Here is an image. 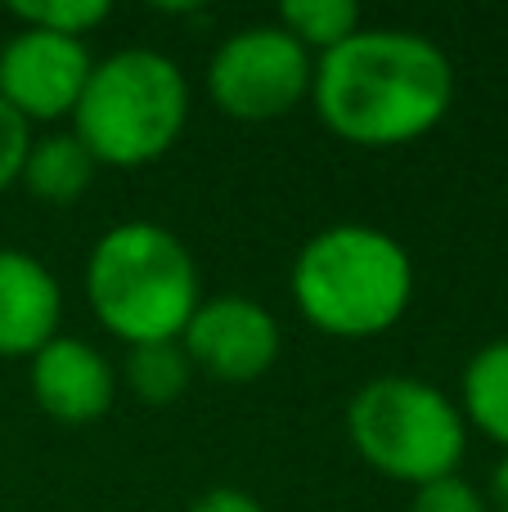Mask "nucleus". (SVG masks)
Instances as JSON below:
<instances>
[{
	"mask_svg": "<svg viewBox=\"0 0 508 512\" xmlns=\"http://www.w3.org/2000/svg\"><path fill=\"white\" fill-rule=\"evenodd\" d=\"M450 104L455 63L423 32L360 27L351 41L315 59V117L356 149H405L437 131Z\"/></svg>",
	"mask_w": 508,
	"mask_h": 512,
	"instance_id": "f257e3e1",
	"label": "nucleus"
},
{
	"mask_svg": "<svg viewBox=\"0 0 508 512\" xmlns=\"http://www.w3.org/2000/svg\"><path fill=\"white\" fill-rule=\"evenodd\" d=\"M293 306L315 333L369 342L392 333L414 301V261L378 225L342 221L311 234L288 270Z\"/></svg>",
	"mask_w": 508,
	"mask_h": 512,
	"instance_id": "f03ea898",
	"label": "nucleus"
},
{
	"mask_svg": "<svg viewBox=\"0 0 508 512\" xmlns=\"http://www.w3.org/2000/svg\"><path fill=\"white\" fill-rule=\"evenodd\" d=\"M203 301L198 261L180 234L158 221H122L86 256V306L113 342H180Z\"/></svg>",
	"mask_w": 508,
	"mask_h": 512,
	"instance_id": "7ed1b4c3",
	"label": "nucleus"
},
{
	"mask_svg": "<svg viewBox=\"0 0 508 512\" xmlns=\"http://www.w3.org/2000/svg\"><path fill=\"white\" fill-rule=\"evenodd\" d=\"M189 126V81L180 63L149 45L95 59L72 108V135L99 167L135 171L167 158Z\"/></svg>",
	"mask_w": 508,
	"mask_h": 512,
	"instance_id": "20e7f679",
	"label": "nucleus"
},
{
	"mask_svg": "<svg viewBox=\"0 0 508 512\" xmlns=\"http://www.w3.org/2000/svg\"><path fill=\"white\" fill-rule=\"evenodd\" d=\"M351 450L396 486H428L455 477L468 454V423L455 396L410 373H383L347 400Z\"/></svg>",
	"mask_w": 508,
	"mask_h": 512,
	"instance_id": "39448f33",
	"label": "nucleus"
},
{
	"mask_svg": "<svg viewBox=\"0 0 508 512\" xmlns=\"http://www.w3.org/2000/svg\"><path fill=\"white\" fill-rule=\"evenodd\" d=\"M315 54H306L279 23H252L212 50L203 72L207 99L230 122H279L311 104Z\"/></svg>",
	"mask_w": 508,
	"mask_h": 512,
	"instance_id": "423d86ee",
	"label": "nucleus"
},
{
	"mask_svg": "<svg viewBox=\"0 0 508 512\" xmlns=\"http://www.w3.org/2000/svg\"><path fill=\"white\" fill-rule=\"evenodd\" d=\"M180 351L194 364V373L243 387V382H257L275 369L279 351H284V333H279V319L257 297L221 292V297L198 301V310L180 333Z\"/></svg>",
	"mask_w": 508,
	"mask_h": 512,
	"instance_id": "0eeeda50",
	"label": "nucleus"
},
{
	"mask_svg": "<svg viewBox=\"0 0 508 512\" xmlns=\"http://www.w3.org/2000/svg\"><path fill=\"white\" fill-rule=\"evenodd\" d=\"M90 68H95V59H90L86 41L18 27L0 45V99L27 126L63 122V117H72L81 90H86Z\"/></svg>",
	"mask_w": 508,
	"mask_h": 512,
	"instance_id": "6e6552de",
	"label": "nucleus"
},
{
	"mask_svg": "<svg viewBox=\"0 0 508 512\" xmlns=\"http://www.w3.org/2000/svg\"><path fill=\"white\" fill-rule=\"evenodd\" d=\"M27 391L45 418L63 427H90L113 409L117 373L95 342L59 333L27 360Z\"/></svg>",
	"mask_w": 508,
	"mask_h": 512,
	"instance_id": "1a4fd4ad",
	"label": "nucleus"
},
{
	"mask_svg": "<svg viewBox=\"0 0 508 512\" xmlns=\"http://www.w3.org/2000/svg\"><path fill=\"white\" fill-rule=\"evenodd\" d=\"M63 288L41 256L0 248V360H32L59 337Z\"/></svg>",
	"mask_w": 508,
	"mask_h": 512,
	"instance_id": "9d476101",
	"label": "nucleus"
},
{
	"mask_svg": "<svg viewBox=\"0 0 508 512\" xmlns=\"http://www.w3.org/2000/svg\"><path fill=\"white\" fill-rule=\"evenodd\" d=\"M95 171H99V162L90 158V149L77 140V135L50 131V135H32V149H27L18 185H23L36 203L68 207V203H77V198L90 194Z\"/></svg>",
	"mask_w": 508,
	"mask_h": 512,
	"instance_id": "9b49d317",
	"label": "nucleus"
},
{
	"mask_svg": "<svg viewBox=\"0 0 508 512\" xmlns=\"http://www.w3.org/2000/svg\"><path fill=\"white\" fill-rule=\"evenodd\" d=\"M455 405L468 432H482L486 441L508 450V337H495L468 355Z\"/></svg>",
	"mask_w": 508,
	"mask_h": 512,
	"instance_id": "f8f14e48",
	"label": "nucleus"
},
{
	"mask_svg": "<svg viewBox=\"0 0 508 512\" xmlns=\"http://www.w3.org/2000/svg\"><path fill=\"white\" fill-rule=\"evenodd\" d=\"M122 378L131 387V396L149 409H167L194 382V364L185 360L180 342H149V346H131L122 364Z\"/></svg>",
	"mask_w": 508,
	"mask_h": 512,
	"instance_id": "ddd939ff",
	"label": "nucleus"
},
{
	"mask_svg": "<svg viewBox=\"0 0 508 512\" xmlns=\"http://www.w3.org/2000/svg\"><path fill=\"white\" fill-rule=\"evenodd\" d=\"M275 23L284 27L306 54L320 59V54L338 50L342 41H351V36L365 27V18H360V9L351 5V0H284Z\"/></svg>",
	"mask_w": 508,
	"mask_h": 512,
	"instance_id": "4468645a",
	"label": "nucleus"
},
{
	"mask_svg": "<svg viewBox=\"0 0 508 512\" xmlns=\"http://www.w3.org/2000/svg\"><path fill=\"white\" fill-rule=\"evenodd\" d=\"M113 9L104 0H41V5H14L9 18L18 27H36V32H54V36H68V41H86L95 27L108 23Z\"/></svg>",
	"mask_w": 508,
	"mask_h": 512,
	"instance_id": "2eb2a0df",
	"label": "nucleus"
},
{
	"mask_svg": "<svg viewBox=\"0 0 508 512\" xmlns=\"http://www.w3.org/2000/svg\"><path fill=\"white\" fill-rule=\"evenodd\" d=\"M410 512H491L486 508V495L473 486L468 477H441V481H428V486L414 490L410 499Z\"/></svg>",
	"mask_w": 508,
	"mask_h": 512,
	"instance_id": "dca6fc26",
	"label": "nucleus"
},
{
	"mask_svg": "<svg viewBox=\"0 0 508 512\" xmlns=\"http://www.w3.org/2000/svg\"><path fill=\"white\" fill-rule=\"evenodd\" d=\"M27 149H32V126H27L23 117L0 99V194L18 185L23 162H27Z\"/></svg>",
	"mask_w": 508,
	"mask_h": 512,
	"instance_id": "f3484780",
	"label": "nucleus"
},
{
	"mask_svg": "<svg viewBox=\"0 0 508 512\" xmlns=\"http://www.w3.org/2000/svg\"><path fill=\"white\" fill-rule=\"evenodd\" d=\"M189 512H266V508H261L257 495H248V490H239V486H216V490H207V495H198L194 504H189Z\"/></svg>",
	"mask_w": 508,
	"mask_h": 512,
	"instance_id": "a211bd4d",
	"label": "nucleus"
},
{
	"mask_svg": "<svg viewBox=\"0 0 508 512\" xmlns=\"http://www.w3.org/2000/svg\"><path fill=\"white\" fill-rule=\"evenodd\" d=\"M486 508L491 512H508V450L495 459V468H491V481H486Z\"/></svg>",
	"mask_w": 508,
	"mask_h": 512,
	"instance_id": "6ab92c4d",
	"label": "nucleus"
}]
</instances>
